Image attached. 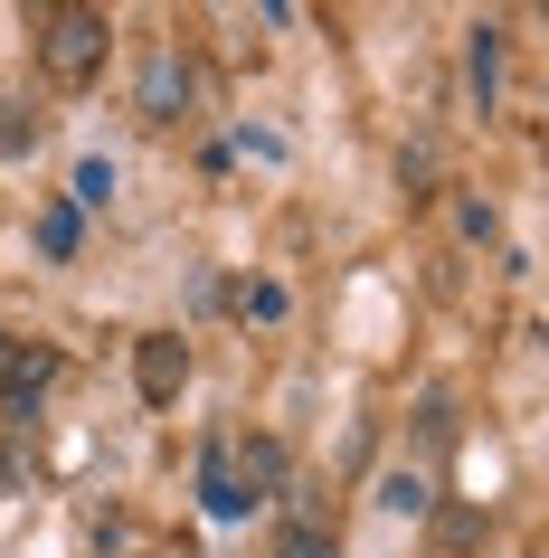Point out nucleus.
Masks as SVG:
<instances>
[{
    "label": "nucleus",
    "instance_id": "obj_1",
    "mask_svg": "<svg viewBox=\"0 0 549 558\" xmlns=\"http://www.w3.org/2000/svg\"><path fill=\"white\" fill-rule=\"evenodd\" d=\"M105 48H115V20L105 10H48L38 20V76L67 86V95L105 76Z\"/></svg>",
    "mask_w": 549,
    "mask_h": 558
},
{
    "label": "nucleus",
    "instance_id": "obj_2",
    "mask_svg": "<svg viewBox=\"0 0 549 558\" xmlns=\"http://www.w3.org/2000/svg\"><path fill=\"white\" fill-rule=\"evenodd\" d=\"M190 105H200V66L180 58V38H162L143 58V86H133V114L143 123H190Z\"/></svg>",
    "mask_w": 549,
    "mask_h": 558
},
{
    "label": "nucleus",
    "instance_id": "obj_3",
    "mask_svg": "<svg viewBox=\"0 0 549 558\" xmlns=\"http://www.w3.org/2000/svg\"><path fill=\"white\" fill-rule=\"evenodd\" d=\"M200 501H208V521H247V511H256L247 473H237V436H218L200 454Z\"/></svg>",
    "mask_w": 549,
    "mask_h": 558
},
{
    "label": "nucleus",
    "instance_id": "obj_4",
    "mask_svg": "<svg viewBox=\"0 0 549 558\" xmlns=\"http://www.w3.org/2000/svg\"><path fill=\"white\" fill-rule=\"evenodd\" d=\"M180 379H190V341H180V331H152L143 351H133V388H143L152 408H171Z\"/></svg>",
    "mask_w": 549,
    "mask_h": 558
},
{
    "label": "nucleus",
    "instance_id": "obj_5",
    "mask_svg": "<svg viewBox=\"0 0 549 558\" xmlns=\"http://www.w3.org/2000/svg\"><path fill=\"white\" fill-rule=\"evenodd\" d=\"M48 379H58V351L48 341H0V408H29Z\"/></svg>",
    "mask_w": 549,
    "mask_h": 558
},
{
    "label": "nucleus",
    "instance_id": "obj_6",
    "mask_svg": "<svg viewBox=\"0 0 549 558\" xmlns=\"http://www.w3.org/2000/svg\"><path fill=\"white\" fill-rule=\"evenodd\" d=\"M464 86H474V105L492 114V95H502V29H474V48H464Z\"/></svg>",
    "mask_w": 549,
    "mask_h": 558
},
{
    "label": "nucleus",
    "instance_id": "obj_7",
    "mask_svg": "<svg viewBox=\"0 0 549 558\" xmlns=\"http://www.w3.org/2000/svg\"><path fill=\"white\" fill-rule=\"evenodd\" d=\"M228 303H237V323H285V313H294V294L275 284V275H247Z\"/></svg>",
    "mask_w": 549,
    "mask_h": 558
},
{
    "label": "nucleus",
    "instance_id": "obj_8",
    "mask_svg": "<svg viewBox=\"0 0 549 558\" xmlns=\"http://www.w3.org/2000/svg\"><path fill=\"white\" fill-rule=\"evenodd\" d=\"M38 246H48V256H76V246H86V218H76V208H38Z\"/></svg>",
    "mask_w": 549,
    "mask_h": 558
},
{
    "label": "nucleus",
    "instance_id": "obj_9",
    "mask_svg": "<svg viewBox=\"0 0 549 558\" xmlns=\"http://www.w3.org/2000/svg\"><path fill=\"white\" fill-rule=\"evenodd\" d=\"M67 190H76V208H105V199H115V161H105V151H86Z\"/></svg>",
    "mask_w": 549,
    "mask_h": 558
},
{
    "label": "nucleus",
    "instance_id": "obj_10",
    "mask_svg": "<svg viewBox=\"0 0 549 558\" xmlns=\"http://www.w3.org/2000/svg\"><path fill=\"white\" fill-rule=\"evenodd\" d=\"M275 558H342V539H332L322 521H294L285 539H275Z\"/></svg>",
    "mask_w": 549,
    "mask_h": 558
},
{
    "label": "nucleus",
    "instance_id": "obj_11",
    "mask_svg": "<svg viewBox=\"0 0 549 558\" xmlns=\"http://www.w3.org/2000/svg\"><path fill=\"white\" fill-rule=\"evenodd\" d=\"M29 143H38V114H20V105H0V161H20Z\"/></svg>",
    "mask_w": 549,
    "mask_h": 558
},
{
    "label": "nucleus",
    "instance_id": "obj_12",
    "mask_svg": "<svg viewBox=\"0 0 549 558\" xmlns=\"http://www.w3.org/2000/svg\"><path fill=\"white\" fill-rule=\"evenodd\" d=\"M379 501H389V511H427V473H389Z\"/></svg>",
    "mask_w": 549,
    "mask_h": 558
},
{
    "label": "nucleus",
    "instance_id": "obj_13",
    "mask_svg": "<svg viewBox=\"0 0 549 558\" xmlns=\"http://www.w3.org/2000/svg\"><path fill=\"white\" fill-rule=\"evenodd\" d=\"M455 228H464V246H492V236H502V228H492V208H484V199H455Z\"/></svg>",
    "mask_w": 549,
    "mask_h": 558
}]
</instances>
